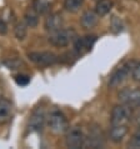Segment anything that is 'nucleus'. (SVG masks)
<instances>
[{
  "label": "nucleus",
  "instance_id": "obj_15",
  "mask_svg": "<svg viewBox=\"0 0 140 149\" xmlns=\"http://www.w3.org/2000/svg\"><path fill=\"white\" fill-rule=\"evenodd\" d=\"M113 1L112 0H98L95 5V11L99 16H104L112 10Z\"/></svg>",
  "mask_w": 140,
  "mask_h": 149
},
{
  "label": "nucleus",
  "instance_id": "obj_4",
  "mask_svg": "<svg viewBox=\"0 0 140 149\" xmlns=\"http://www.w3.org/2000/svg\"><path fill=\"white\" fill-rule=\"evenodd\" d=\"M48 125L55 134H63L69 129V122L67 117L59 110H54L50 113L48 119Z\"/></svg>",
  "mask_w": 140,
  "mask_h": 149
},
{
  "label": "nucleus",
  "instance_id": "obj_16",
  "mask_svg": "<svg viewBox=\"0 0 140 149\" xmlns=\"http://www.w3.org/2000/svg\"><path fill=\"white\" fill-rule=\"evenodd\" d=\"M39 14L36 13V11L34 9H31V10H28L25 15H24V20H25V24L28 26H30V28H35L36 25H38V23H39Z\"/></svg>",
  "mask_w": 140,
  "mask_h": 149
},
{
  "label": "nucleus",
  "instance_id": "obj_2",
  "mask_svg": "<svg viewBox=\"0 0 140 149\" xmlns=\"http://www.w3.org/2000/svg\"><path fill=\"white\" fill-rule=\"evenodd\" d=\"M131 113H133V108H130L126 104L115 105L112 110V118H110V123L112 125H128L131 120Z\"/></svg>",
  "mask_w": 140,
  "mask_h": 149
},
{
  "label": "nucleus",
  "instance_id": "obj_22",
  "mask_svg": "<svg viewBox=\"0 0 140 149\" xmlns=\"http://www.w3.org/2000/svg\"><path fill=\"white\" fill-rule=\"evenodd\" d=\"M15 81H16V84L20 86H25L30 83V78L28 75H24V74H19V75L15 77Z\"/></svg>",
  "mask_w": 140,
  "mask_h": 149
},
{
  "label": "nucleus",
  "instance_id": "obj_25",
  "mask_svg": "<svg viewBox=\"0 0 140 149\" xmlns=\"http://www.w3.org/2000/svg\"><path fill=\"white\" fill-rule=\"evenodd\" d=\"M133 79L137 81V83H140V63L137 64V67L134 69V73H133Z\"/></svg>",
  "mask_w": 140,
  "mask_h": 149
},
{
  "label": "nucleus",
  "instance_id": "obj_14",
  "mask_svg": "<svg viewBox=\"0 0 140 149\" xmlns=\"http://www.w3.org/2000/svg\"><path fill=\"white\" fill-rule=\"evenodd\" d=\"M128 134V125H112L110 128V140L114 143H120Z\"/></svg>",
  "mask_w": 140,
  "mask_h": 149
},
{
  "label": "nucleus",
  "instance_id": "obj_26",
  "mask_svg": "<svg viewBox=\"0 0 140 149\" xmlns=\"http://www.w3.org/2000/svg\"><path fill=\"white\" fill-rule=\"evenodd\" d=\"M6 31H8V25H6V23L4 22L3 19H0V34L4 35V34H6Z\"/></svg>",
  "mask_w": 140,
  "mask_h": 149
},
{
  "label": "nucleus",
  "instance_id": "obj_13",
  "mask_svg": "<svg viewBox=\"0 0 140 149\" xmlns=\"http://www.w3.org/2000/svg\"><path fill=\"white\" fill-rule=\"evenodd\" d=\"M98 20H99V15L96 14V11L86 10L85 13L81 15L80 23H81V26H83L84 29L89 30V29H93L94 26L96 25Z\"/></svg>",
  "mask_w": 140,
  "mask_h": 149
},
{
  "label": "nucleus",
  "instance_id": "obj_9",
  "mask_svg": "<svg viewBox=\"0 0 140 149\" xmlns=\"http://www.w3.org/2000/svg\"><path fill=\"white\" fill-rule=\"evenodd\" d=\"M95 41H96L95 35H86L84 38L75 39V43H74V52H75L78 55L89 52L90 49L93 48V45Z\"/></svg>",
  "mask_w": 140,
  "mask_h": 149
},
{
  "label": "nucleus",
  "instance_id": "obj_24",
  "mask_svg": "<svg viewBox=\"0 0 140 149\" xmlns=\"http://www.w3.org/2000/svg\"><path fill=\"white\" fill-rule=\"evenodd\" d=\"M112 30L114 33H120L123 30V25H121V22L119 20L116 16L113 18V22H112Z\"/></svg>",
  "mask_w": 140,
  "mask_h": 149
},
{
  "label": "nucleus",
  "instance_id": "obj_17",
  "mask_svg": "<svg viewBox=\"0 0 140 149\" xmlns=\"http://www.w3.org/2000/svg\"><path fill=\"white\" fill-rule=\"evenodd\" d=\"M33 9L38 14H45L50 9V4L48 0H34L33 1Z\"/></svg>",
  "mask_w": 140,
  "mask_h": 149
},
{
  "label": "nucleus",
  "instance_id": "obj_21",
  "mask_svg": "<svg viewBox=\"0 0 140 149\" xmlns=\"http://www.w3.org/2000/svg\"><path fill=\"white\" fill-rule=\"evenodd\" d=\"M131 122L137 128H140V107L134 108L133 113H131Z\"/></svg>",
  "mask_w": 140,
  "mask_h": 149
},
{
  "label": "nucleus",
  "instance_id": "obj_8",
  "mask_svg": "<svg viewBox=\"0 0 140 149\" xmlns=\"http://www.w3.org/2000/svg\"><path fill=\"white\" fill-rule=\"evenodd\" d=\"M119 100L123 104L129 105L130 108L140 107V88L135 89H124L119 93Z\"/></svg>",
  "mask_w": 140,
  "mask_h": 149
},
{
  "label": "nucleus",
  "instance_id": "obj_20",
  "mask_svg": "<svg viewBox=\"0 0 140 149\" xmlns=\"http://www.w3.org/2000/svg\"><path fill=\"white\" fill-rule=\"evenodd\" d=\"M129 147L133 149H140V128H138V130L134 133L133 138L130 139Z\"/></svg>",
  "mask_w": 140,
  "mask_h": 149
},
{
  "label": "nucleus",
  "instance_id": "obj_3",
  "mask_svg": "<svg viewBox=\"0 0 140 149\" xmlns=\"http://www.w3.org/2000/svg\"><path fill=\"white\" fill-rule=\"evenodd\" d=\"M75 38V31L73 29H60L54 33H50L49 35V43L54 47L58 48H64L70 44V41H73Z\"/></svg>",
  "mask_w": 140,
  "mask_h": 149
},
{
  "label": "nucleus",
  "instance_id": "obj_19",
  "mask_svg": "<svg viewBox=\"0 0 140 149\" xmlns=\"http://www.w3.org/2000/svg\"><path fill=\"white\" fill-rule=\"evenodd\" d=\"M26 24L25 23H16V25L14 28V34L16 36V39L18 40H24L25 39V36L28 34V29H26Z\"/></svg>",
  "mask_w": 140,
  "mask_h": 149
},
{
  "label": "nucleus",
  "instance_id": "obj_5",
  "mask_svg": "<svg viewBox=\"0 0 140 149\" xmlns=\"http://www.w3.org/2000/svg\"><path fill=\"white\" fill-rule=\"evenodd\" d=\"M104 144H105V138L104 134H103L101 128L99 125H93L90 128L88 136H85L84 147L98 149V148H103Z\"/></svg>",
  "mask_w": 140,
  "mask_h": 149
},
{
  "label": "nucleus",
  "instance_id": "obj_1",
  "mask_svg": "<svg viewBox=\"0 0 140 149\" xmlns=\"http://www.w3.org/2000/svg\"><path fill=\"white\" fill-rule=\"evenodd\" d=\"M137 64L138 63L135 60H128L126 63L120 65V67L113 73V75L110 77V80H109L110 88H116L123 81H125L128 78L134 73V69L137 67Z\"/></svg>",
  "mask_w": 140,
  "mask_h": 149
},
{
  "label": "nucleus",
  "instance_id": "obj_12",
  "mask_svg": "<svg viewBox=\"0 0 140 149\" xmlns=\"http://www.w3.org/2000/svg\"><path fill=\"white\" fill-rule=\"evenodd\" d=\"M45 113L43 109H36L34 113L31 114L30 119H29V129L30 130H35L39 132L43 129L44 124H45Z\"/></svg>",
  "mask_w": 140,
  "mask_h": 149
},
{
  "label": "nucleus",
  "instance_id": "obj_7",
  "mask_svg": "<svg viewBox=\"0 0 140 149\" xmlns=\"http://www.w3.org/2000/svg\"><path fill=\"white\" fill-rule=\"evenodd\" d=\"M85 143V135L83 130L79 128H73V129H68V134L65 138V146L70 149H79L83 148Z\"/></svg>",
  "mask_w": 140,
  "mask_h": 149
},
{
  "label": "nucleus",
  "instance_id": "obj_10",
  "mask_svg": "<svg viewBox=\"0 0 140 149\" xmlns=\"http://www.w3.org/2000/svg\"><path fill=\"white\" fill-rule=\"evenodd\" d=\"M63 25H64V19L59 13L49 14L44 22L45 30L49 33H54L56 30H60V29H63Z\"/></svg>",
  "mask_w": 140,
  "mask_h": 149
},
{
  "label": "nucleus",
  "instance_id": "obj_23",
  "mask_svg": "<svg viewBox=\"0 0 140 149\" xmlns=\"http://www.w3.org/2000/svg\"><path fill=\"white\" fill-rule=\"evenodd\" d=\"M4 64H5L9 69H18L20 65H21V60H19V59H9V60L4 61Z\"/></svg>",
  "mask_w": 140,
  "mask_h": 149
},
{
  "label": "nucleus",
  "instance_id": "obj_18",
  "mask_svg": "<svg viewBox=\"0 0 140 149\" xmlns=\"http://www.w3.org/2000/svg\"><path fill=\"white\" fill-rule=\"evenodd\" d=\"M84 0H64V8L69 13H76L81 8Z\"/></svg>",
  "mask_w": 140,
  "mask_h": 149
},
{
  "label": "nucleus",
  "instance_id": "obj_11",
  "mask_svg": "<svg viewBox=\"0 0 140 149\" xmlns=\"http://www.w3.org/2000/svg\"><path fill=\"white\" fill-rule=\"evenodd\" d=\"M13 118V104L5 98H0V125L8 124Z\"/></svg>",
  "mask_w": 140,
  "mask_h": 149
},
{
  "label": "nucleus",
  "instance_id": "obj_6",
  "mask_svg": "<svg viewBox=\"0 0 140 149\" xmlns=\"http://www.w3.org/2000/svg\"><path fill=\"white\" fill-rule=\"evenodd\" d=\"M28 58L39 67H50L58 61V55L51 52H31L28 54Z\"/></svg>",
  "mask_w": 140,
  "mask_h": 149
}]
</instances>
